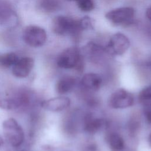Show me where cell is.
I'll use <instances>...</instances> for the list:
<instances>
[{"label":"cell","mask_w":151,"mask_h":151,"mask_svg":"<svg viewBox=\"0 0 151 151\" xmlns=\"http://www.w3.org/2000/svg\"><path fill=\"white\" fill-rule=\"evenodd\" d=\"M52 29L58 35H71L73 37H77L82 31L78 20L63 15L53 18Z\"/></svg>","instance_id":"6da1fadb"},{"label":"cell","mask_w":151,"mask_h":151,"mask_svg":"<svg viewBox=\"0 0 151 151\" xmlns=\"http://www.w3.org/2000/svg\"><path fill=\"white\" fill-rule=\"evenodd\" d=\"M4 136L9 144L17 147L21 146L24 140V132L18 122L14 118H8L2 123Z\"/></svg>","instance_id":"7a4b0ae2"},{"label":"cell","mask_w":151,"mask_h":151,"mask_svg":"<svg viewBox=\"0 0 151 151\" xmlns=\"http://www.w3.org/2000/svg\"><path fill=\"white\" fill-rule=\"evenodd\" d=\"M57 64L59 67L62 68L81 69L83 59L78 48L74 46L64 50L58 57Z\"/></svg>","instance_id":"3957f363"},{"label":"cell","mask_w":151,"mask_h":151,"mask_svg":"<svg viewBox=\"0 0 151 151\" xmlns=\"http://www.w3.org/2000/svg\"><path fill=\"white\" fill-rule=\"evenodd\" d=\"M135 11L131 6H123L113 9L107 12L106 18L116 25L126 26L133 22Z\"/></svg>","instance_id":"277c9868"},{"label":"cell","mask_w":151,"mask_h":151,"mask_svg":"<svg viewBox=\"0 0 151 151\" xmlns=\"http://www.w3.org/2000/svg\"><path fill=\"white\" fill-rule=\"evenodd\" d=\"M24 42L30 47H40L42 46L47 40V33L45 29L36 25L27 27L22 35Z\"/></svg>","instance_id":"5b68a950"},{"label":"cell","mask_w":151,"mask_h":151,"mask_svg":"<svg viewBox=\"0 0 151 151\" xmlns=\"http://www.w3.org/2000/svg\"><path fill=\"white\" fill-rule=\"evenodd\" d=\"M130 47V41L127 37L121 32L112 35L105 47V51L113 55H122Z\"/></svg>","instance_id":"8992f818"},{"label":"cell","mask_w":151,"mask_h":151,"mask_svg":"<svg viewBox=\"0 0 151 151\" xmlns=\"http://www.w3.org/2000/svg\"><path fill=\"white\" fill-rule=\"evenodd\" d=\"M134 103L133 95L124 88H119L110 96L108 103L113 109H124L130 107Z\"/></svg>","instance_id":"52a82bcc"},{"label":"cell","mask_w":151,"mask_h":151,"mask_svg":"<svg viewBox=\"0 0 151 151\" xmlns=\"http://www.w3.org/2000/svg\"><path fill=\"white\" fill-rule=\"evenodd\" d=\"M34 65V60L32 58L25 57L19 58L17 62L12 66V73L18 78L27 77L32 71Z\"/></svg>","instance_id":"ba28073f"},{"label":"cell","mask_w":151,"mask_h":151,"mask_svg":"<svg viewBox=\"0 0 151 151\" xmlns=\"http://www.w3.org/2000/svg\"><path fill=\"white\" fill-rule=\"evenodd\" d=\"M71 101L66 97H57L43 101L41 107L48 111L58 112L66 109L70 105Z\"/></svg>","instance_id":"9c48e42d"},{"label":"cell","mask_w":151,"mask_h":151,"mask_svg":"<svg viewBox=\"0 0 151 151\" xmlns=\"http://www.w3.org/2000/svg\"><path fill=\"white\" fill-rule=\"evenodd\" d=\"M81 83L82 85L88 90L96 91L100 87L102 79L99 74L90 73L83 76Z\"/></svg>","instance_id":"30bf717a"},{"label":"cell","mask_w":151,"mask_h":151,"mask_svg":"<svg viewBox=\"0 0 151 151\" xmlns=\"http://www.w3.org/2000/svg\"><path fill=\"white\" fill-rule=\"evenodd\" d=\"M104 124V121L103 119L88 115L85 119L84 129L88 133L94 134L100 130Z\"/></svg>","instance_id":"8fae6325"},{"label":"cell","mask_w":151,"mask_h":151,"mask_svg":"<svg viewBox=\"0 0 151 151\" xmlns=\"http://www.w3.org/2000/svg\"><path fill=\"white\" fill-rule=\"evenodd\" d=\"M75 83V79L72 77L67 76L61 78L56 83L55 90L57 93L60 94L67 93L74 87Z\"/></svg>","instance_id":"7c38bea8"},{"label":"cell","mask_w":151,"mask_h":151,"mask_svg":"<svg viewBox=\"0 0 151 151\" xmlns=\"http://www.w3.org/2000/svg\"><path fill=\"white\" fill-rule=\"evenodd\" d=\"M14 19V12L11 6L5 2H0V25H9Z\"/></svg>","instance_id":"4fadbf2b"},{"label":"cell","mask_w":151,"mask_h":151,"mask_svg":"<svg viewBox=\"0 0 151 151\" xmlns=\"http://www.w3.org/2000/svg\"><path fill=\"white\" fill-rule=\"evenodd\" d=\"M107 143L111 151H122L124 148V142L120 135L111 133L107 137Z\"/></svg>","instance_id":"5bb4252c"},{"label":"cell","mask_w":151,"mask_h":151,"mask_svg":"<svg viewBox=\"0 0 151 151\" xmlns=\"http://www.w3.org/2000/svg\"><path fill=\"white\" fill-rule=\"evenodd\" d=\"M60 0H38V8L43 12L51 13L57 11L60 7Z\"/></svg>","instance_id":"9a60e30c"},{"label":"cell","mask_w":151,"mask_h":151,"mask_svg":"<svg viewBox=\"0 0 151 151\" xmlns=\"http://www.w3.org/2000/svg\"><path fill=\"white\" fill-rule=\"evenodd\" d=\"M19 60L18 56L14 52H8L0 55V65L4 67L13 66Z\"/></svg>","instance_id":"2e32d148"},{"label":"cell","mask_w":151,"mask_h":151,"mask_svg":"<svg viewBox=\"0 0 151 151\" xmlns=\"http://www.w3.org/2000/svg\"><path fill=\"white\" fill-rule=\"evenodd\" d=\"M21 106L19 100L14 99H0V108L6 110H13Z\"/></svg>","instance_id":"e0dca14e"},{"label":"cell","mask_w":151,"mask_h":151,"mask_svg":"<svg viewBox=\"0 0 151 151\" xmlns=\"http://www.w3.org/2000/svg\"><path fill=\"white\" fill-rule=\"evenodd\" d=\"M138 97L139 102L143 106L151 103V85L141 90Z\"/></svg>","instance_id":"ac0fdd59"},{"label":"cell","mask_w":151,"mask_h":151,"mask_svg":"<svg viewBox=\"0 0 151 151\" xmlns=\"http://www.w3.org/2000/svg\"><path fill=\"white\" fill-rule=\"evenodd\" d=\"M78 8L83 12H90L94 8L93 0H77Z\"/></svg>","instance_id":"d6986e66"},{"label":"cell","mask_w":151,"mask_h":151,"mask_svg":"<svg viewBox=\"0 0 151 151\" xmlns=\"http://www.w3.org/2000/svg\"><path fill=\"white\" fill-rule=\"evenodd\" d=\"M78 21L80 27L82 31L90 28L91 29L93 27L92 19L88 16H84L80 19H78Z\"/></svg>","instance_id":"ffe728a7"},{"label":"cell","mask_w":151,"mask_h":151,"mask_svg":"<svg viewBox=\"0 0 151 151\" xmlns=\"http://www.w3.org/2000/svg\"><path fill=\"white\" fill-rule=\"evenodd\" d=\"M143 113L147 122L151 123V103L144 105Z\"/></svg>","instance_id":"44dd1931"},{"label":"cell","mask_w":151,"mask_h":151,"mask_svg":"<svg viewBox=\"0 0 151 151\" xmlns=\"http://www.w3.org/2000/svg\"><path fill=\"white\" fill-rule=\"evenodd\" d=\"M146 15L147 19L151 21V5L147 8L146 11Z\"/></svg>","instance_id":"7402d4cb"},{"label":"cell","mask_w":151,"mask_h":151,"mask_svg":"<svg viewBox=\"0 0 151 151\" xmlns=\"http://www.w3.org/2000/svg\"><path fill=\"white\" fill-rule=\"evenodd\" d=\"M4 140H3L2 138L0 136V148H1L3 145H4Z\"/></svg>","instance_id":"603a6c76"},{"label":"cell","mask_w":151,"mask_h":151,"mask_svg":"<svg viewBox=\"0 0 151 151\" xmlns=\"http://www.w3.org/2000/svg\"><path fill=\"white\" fill-rule=\"evenodd\" d=\"M148 142H149V145L151 146V133H150V134L148 137Z\"/></svg>","instance_id":"cb8c5ba5"},{"label":"cell","mask_w":151,"mask_h":151,"mask_svg":"<svg viewBox=\"0 0 151 151\" xmlns=\"http://www.w3.org/2000/svg\"><path fill=\"white\" fill-rule=\"evenodd\" d=\"M67 1H77V0H67Z\"/></svg>","instance_id":"d4e9b609"},{"label":"cell","mask_w":151,"mask_h":151,"mask_svg":"<svg viewBox=\"0 0 151 151\" xmlns=\"http://www.w3.org/2000/svg\"><path fill=\"white\" fill-rule=\"evenodd\" d=\"M22 151H24V150H22Z\"/></svg>","instance_id":"484cf974"},{"label":"cell","mask_w":151,"mask_h":151,"mask_svg":"<svg viewBox=\"0 0 151 151\" xmlns=\"http://www.w3.org/2000/svg\"><path fill=\"white\" fill-rule=\"evenodd\" d=\"M0 55H1V54H0Z\"/></svg>","instance_id":"4316f807"}]
</instances>
